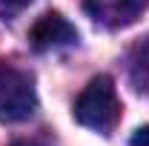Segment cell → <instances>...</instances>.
Instances as JSON below:
<instances>
[{
  "instance_id": "4",
  "label": "cell",
  "mask_w": 149,
  "mask_h": 146,
  "mask_svg": "<svg viewBox=\"0 0 149 146\" xmlns=\"http://www.w3.org/2000/svg\"><path fill=\"white\" fill-rule=\"evenodd\" d=\"M74 40H77L74 26L66 17H60L57 12H49V15L37 17L35 26L29 29V43L35 46L37 52H49V49H57V46H69Z\"/></svg>"
},
{
  "instance_id": "5",
  "label": "cell",
  "mask_w": 149,
  "mask_h": 146,
  "mask_svg": "<svg viewBox=\"0 0 149 146\" xmlns=\"http://www.w3.org/2000/svg\"><path fill=\"white\" fill-rule=\"evenodd\" d=\"M29 3H35V0H0V17H15L17 12H23Z\"/></svg>"
},
{
  "instance_id": "3",
  "label": "cell",
  "mask_w": 149,
  "mask_h": 146,
  "mask_svg": "<svg viewBox=\"0 0 149 146\" xmlns=\"http://www.w3.org/2000/svg\"><path fill=\"white\" fill-rule=\"evenodd\" d=\"M83 3L92 20L106 29H120L135 23L149 6V0H83Z\"/></svg>"
},
{
  "instance_id": "6",
  "label": "cell",
  "mask_w": 149,
  "mask_h": 146,
  "mask_svg": "<svg viewBox=\"0 0 149 146\" xmlns=\"http://www.w3.org/2000/svg\"><path fill=\"white\" fill-rule=\"evenodd\" d=\"M132 146H149V126H141L132 135Z\"/></svg>"
},
{
  "instance_id": "1",
  "label": "cell",
  "mask_w": 149,
  "mask_h": 146,
  "mask_svg": "<svg viewBox=\"0 0 149 146\" xmlns=\"http://www.w3.org/2000/svg\"><path fill=\"white\" fill-rule=\"evenodd\" d=\"M74 120L95 132H112L120 120V100L106 74H97L74 100Z\"/></svg>"
},
{
  "instance_id": "2",
  "label": "cell",
  "mask_w": 149,
  "mask_h": 146,
  "mask_svg": "<svg viewBox=\"0 0 149 146\" xmlns=\"http://www.w3.org/2000/svg\"><path fill=\"white\" fill-rule=\"evenodd\" d=\"M37 109V95L32 86V77L20 69L0 66V120L17 123L26 120Z\"/></svg>"
}]
</instances>
